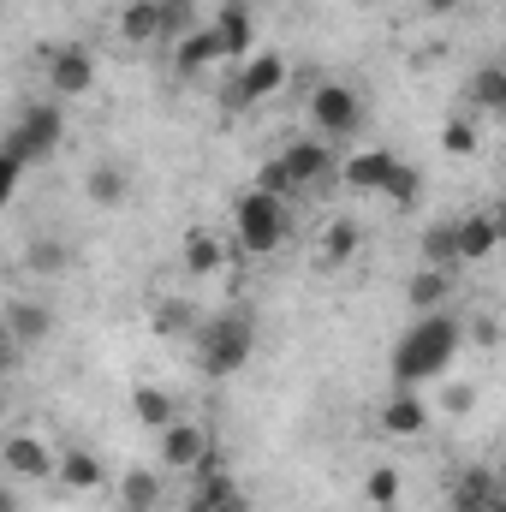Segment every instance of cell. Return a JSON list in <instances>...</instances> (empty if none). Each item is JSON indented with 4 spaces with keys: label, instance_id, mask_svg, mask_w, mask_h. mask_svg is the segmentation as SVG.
<instances>
[{
    "label": "cell",
    "instance_id": "cell-20",
    "mask_svg": "<svg viewBox=\"0 0 506 512\" xmlns=\"http://www.w3.org/2000/svg\"><path fill=\"white\" fill-rule=\"evenodd\" d=\"M453 298V268H417L411 280H405V304L423 316V310H441Z\"/></svg>",
    "mask_w": 506,
    "mask_h": 512
},
{
    "label": "cell",
    "instance_id": "cell-24",
    "mask_svg": "<svg viewBox=\"0 0 506 512\" xmlns=\"http://www.w3.org/2000/svg\"><path fill=\"white\" fill-rule=\"evenodd\" d=\"M471 108L477 114H506V66H477L471 72Z\"/></svg>",
    "mask_w": 506,
    "mask_h": 512
},
{
    "label": "cell",
    "instance_id": "cell-28",
    "mask_svg": "<svg viewBox=\"0 0 506 512\" xmlns=\"http://www.w3.org/2000/svg\"><path fill=\"white\" fill-rule=\"evenodd\" d=\"M24 268L30 274H66L72 268V245L66 239H30L24 245Z\"/></svg>",
    "mask_w": 506,
    "mask_h": 512
},
{
    "label": "cell",
    "instance_id": "cell-8",
    "mask_svg": "<svg viewBox=\"0 0 506 512\" xmlns=\"http://www.w3.org/2000/svg\"><path fill=\"white\" fill-rule=\"evenodd\" d=\"M48 84H54V96H90L96 90V54L78 42L48 48Z\"/></svg>",
    "mask_w": 506,
    "mask_h": 512
},
{
    "label": "cell",
    "instance_id": "cell-32",
    "mask_svg": "<svg viewBox=\"0 0 506 512\" xmlns=\"http://www.w3.org/2000/svg\"><path fill=\"white\" fill-rule=\"evenodd\" d=\"M364 501H370V507H393V501H399V471H393V465H376V471H364Z\"/></svg>",
    "mask_w": 506,
    "mask_h": 512
},
{
    "label": "cell",
    "instance_id": "cell-6",
    "mask_svg": "<svg viewBox=\"0 0 506 512\" xmlns=\"http://www.w3.org/2000/svg\"><path fill=\"white\" fill-rule=\"evenodd\" d=\"M310 120L322 137H352L364 126V96L352 84H316L310 90Z\"/></svg>",
    "mask_w": 506,
    "mask_h": 512
},
{
    "label": "cell",
    "instance_id": "cell-18",
    "mask_svg": "<svg viewBox=\"0 0 506 512\" xmlns=\"http://www.w3.org/2000/svg\"><path fill=\"white\" fill-rule=\"evenodd\" d=\"M393 161H399L393 149H358V155H346V185H352L358 197H381Z\"/></svg>",
    "mask_w": 506,
    "mask_h": 512
},
{
    "label": "cell",
    "instance_id": "cell-4",
    "mask_svg": "<svg viewBox=\"0 0 506 512\" xmlns=\"http://www.w3.org/2000/svg\"><path fill=\"white\" fill-rule=\"evenodd\" d=\"M233 227H239V245L251 256H274L286 245V203H280V197H262L251 185V191L233 203Z\"/></svg>",
    "mask_w": 506,
    "mask_h": 512
},
{
    "label": "cell",
    "instance_id": "cell-36",
    "mask_svg": "<svg viewBox=\"0 0 506 512\" xmlns=\"http://www.w3.org/2000/svg\"><path fill=\"white\" fill-rule=\"evenodd\" d=\"M18 179H24V167H18V161H12V155L0 149V209L12 203V191H18Z\"/></svg>",
    "mask_w": 506,
    "mask_h": 512
},
{
    "label": "cell",
    "instance_id": "cell-9",
    "mask_svg": "<svg viewBox=\"0 0 506 512\" xmlns=\"http://www.w3.org/2000/svg\"><path fill=\"white\" fill-rule=\"evenodd\" d=\"M203 447H215L209 423H197V417H173V423L161 429V471H191V465L203 459Z\"/></svg>",
    "mask_w": 506,
    "mask_h": 512
},
{
    "label": "cell",
    "instance_id": "cell-33",
    "mask_svg": "<svg viewBox=\"0 0 506 512\" xmlns=\"http://www.w3.org/2000/svg\"><path fill=\"white\" fill-rule=\"evenodd\" d=\"M441 149H447V155H471V149H477V126H471L465 114H453V120L441 126Z\"/></svg>",
    "mask_w": 506,
    "mask_h": 512
},
{
    "label": "cell",
    "instance_id": "cell-27",
    "mask_svg": "<svg viewBox=\"0 0 506 512\" xmlns=\"http://www.w3.org/2000/svg\"><path fill=\"white\" fill-rule=\"evenodd\" d=\"M149 328H155L161 340H185V334L197 328V310H191V298H167V304H155Z\"/></svg>",
    "mask_w": 506,
    "mask_h": 512
},
{
    "label": "cell",
    "instance_id": "cell-39",
    "mask_svg": "<svg viewBox=\"0 0 506 512\" xmlns=\"http://www.w3.org/2000/svg\"><path fill=\"white\" fill-rule=\"evenodd\" d=\"M423 6H429V12H459L465 0H423Z\"/></svg>",
    "mask_w": 506,
    "mask_h": 512
},
{
    "label": "cell",
    "instance_id": "cell-12",
    "mask_svg": "<svg viewBox=\"0 0 506 512\" xmlns=\"http://www.w3.org/2000/svg\"><path fill=\"white\" fill-rule=\"evenodd\" d=\"M54 483L72 489V495H90V489L108 483V471H102V459H96L90 447H60V453H54Z\"/></svg>",
    "mask_w": 506,
    "mask_h": 512
},
{
    "label": "cell",
    "instance_id": "cell-14",
    "mask_svg": "<svg viewBox=\"0 0 506 512\" xmlns=\"http://www.w3.org/2000/svg\"><path fill=\"white\" fill-rule=\"evenodd\" d=\"M209 30H215V36H221V54H227V60H233V66H239V60H245V54H251L256 18H251V6H245V0H227V6H221V18H215V24H209Z\"/></svg>",
    "mask_w": 506,
    "mask_h": 512
},
{
    "label": "cell",
    "instance_id": "cell-10",
    "mask_svg": "<svg viewBox=\"0 0 506 512\" xmlns=\"http://www.w3.org/2000/svg\"><path fill=\"white\" fill-rule=\"evenodd\" d=\"M381 429H387L393 441H417V435L429 429V399H417V387H393V393L381 399Z\"/></svg>",
    "mask_w": 506,
    "mask_h": 512
},
{
    "label": "cell",
    "instance_id": "cell-1",
    "mask_svg": "<svg viewBox=\"0 0 506 512\" xmlns=\"http://www.w3.org/2000/svg\"><path fill=\"white\" fill-rule=\"evenodd\" d=\"M459 346H465L459 316H447V310H423V316L399 334V346H393V382L417 387V382H429V376H441V370L453 364Z\"/></svg>",
    "mask_w": 506,
    "mask_h": 512
},
{
    "label": "cell",
    "instance_id": "cell-21",
    "mask_svg": "<svg viewBox=\"0 0 506 512\" xmlns=\"http://www.w3.org/2000/svg\"><path fill=\"white\" fill-rule=\"evenodd\" d=\"M84 191H90L96 209H120V203L131 197V173L120 167V161H96L90 179H84Z\"/></svg>",
    "mask_w": 506,
    "mask_h": 512
},
{
    "label": "cell",
    "instance_id": "cell-17",
    "mask_svg": "<svg viewBox=\"0 0 506 512\" xmlns=\"http://www.w3.org/2000/svg\"><path fill=\"white\" fill-rule=\"evenodd\" d=\"M495 495H501V483H495V471H489V465H465V471L453 477V489H447L453 512H489Z\"/></svg>",
    "mask_w": 506,
    "mask_h": 512
},
{
    "label": "cell",
    "instance_id": "cell-15",
    "mask_svg": "<svg viewBox=\"0 0 506 512\" xmlns=\"http://www.w3.org/2000/svg\"><path fill=\"white\" fill-rule=\"evenodd\" d=\"M0 322H6V334L18 340V352H36V346L54 334L48 304H6V310H0Z\"/></svg>",
    "mask_w": 506,
    "mask_h": 512
},
{
    "label": "cell",
    "instance_id": "cell-25",
    "mask_svg": "<svg viewBox=\"0 0 506 512\" xmlns=\"http://www.w3.org/2000/svg\"><path fill=\"white\" fill-rule=\"evenodd\" d=\"M197 0H155V42H179L185 30H197Z\"/></svg>",
    "mask_w": 506,
    "mask_h": 512
},
{
    "label": "cell",
    "instance_id": "cell-19",
    "mask_svg": "<svg viewBox=\"0 0 506 512\" xmlns=\"http://www.w3.org/2000/svg\"><path fill=\"white\" fill-rule=\"evenodd\" d=\"M185 274H197V280H209V274H221V262H227V239L215 233V227H191L185 233Z\"/></svg>",
    "mask_w": 506,
    "mask_h": 512
},
{
    "label": "cell",
    "instance_id": "cell-38",
    "mask_svg": "<svg viewBox=\"0 0 506 512\" xmlns=\"http://www.w3.org/2000/svg\"><path fill=\"white\" fill-rule=\"evenodd\" d=\"M12 364H18V340H12V334H6V322H0V376H6Z\"/></svg>",
    "mask_w": 506,
    "mask_h": 512
},
{
    "label": "cell",
    "instance_id": "cell-34",
    "mask_svg": "<svg viewBox=\"0 0 506 512\" xmlns=\"http://www.w3.org/2000/svg\"><path fill=\"white\" fill-rule=\"evenodd\" d=\"M256 191H262V197H280V203H286V197H292L298 185L286 179V167H280V161H262V167H256Z\"/></svg>",
    "mask_w": 506,
    "mask_h": 512
},
{
    "label": "cell",
    "instance_id": "cell-23",
    "mask_svg": "<svg viewBox=\"0 0 506 512\" xmlns=\"http://www.w3.org/2000/svg\"><path fill=\"white\" fill-rule=\"evenodd\" d=\"M358 245H364V227L340 215V221H328V233H322V251H316V256H322V268H346V262L358 256Z\"/></svg>",
    "mask_w": 506,
    "mask_h": 512
},
{
    "label": "cell",
    "instance_id": "cell-40",
    "mask_svg": "<svg viewBox=\"0 0 506 512\" xmlns=\"http://www.w3.org/2000/svg\"><path fill=\"white\" fill-rule=\"evenodd\" d=\"M0 512H18V495L12 489H0Z\"/></svg>",
    "mask_w": 506,
    "mask_h": 512
},
{
    "label": "cell",
    "instance_id": "cell-37",
    "mask_svg": "<svg viewBox=\"0 0 506 512\" xmlns=\"http://www.w3.org/2000/svg\"><path fill=\"white\" fill-rule=\"evenodd\" d=\"M441 399H447V411L459 417V411H471V405H477V387H471V382H459V387H447Z\"/></svg>",
    "mask_w": 506,
    "mask_h": 512
},
{
    "label": "cell",
    "instance_id": "cell-13",
    "mask_svg": "<svg viewBox=\"0 0 506 512\" xmlns=\"http://www.w3.org/2000/svg\"><path fill=\"white\" fill-rule=\"evenodd\" d=\"M274 161H280V167H286V179L304 191V185H316V179L328 173V161H334V155H328V143H322V137H298V143H286Z\"/></svg>",
    "mask_w": 506,
    "mask_h": 512
},
{
    "label": "cell",
    "instance_id": "cell-35",
    "mask_svg": "<svg viewBox=\"0 0 506 512\" xmlns=\"http://www.w3.org/2000/svg\"><path fill=\"white\" fill-rule=\"evenodd\" d=\"M221 471H227V453H221V447H203V459H197L185 477H191V483H209V477H221Z\"/></svg>",
    "mask_w": 506,
    "mask_h": 512
},
{
    "label": "cell",
    "instance_id": "cell-22",
    "mask_svg": "<svg viewBox=\"0 0 506 512\" xmlns=\"http://www.w3.org/2000/svg\"><path fill=\"white\" fill-rule=\"evenodd\" d=\"M131 411H137V423H143V429H155V435H161V429H167V423L179 417L173 393H167V387H155V382L131 387Z\"/></svg>",
    "mask_w": 506,
    "mask_h": 512
},
{
    "label": "cell",
    "instance_id": "cell-5",
    "mask_svg": "<svg viewBox=\"0 0 506 512\" xmlns=\"http://www.w3.org/2000/svg\"><path fill=\"white\" fill-rule=\"evenodd\" d=\"M286 78H292L286 54H274V48H268V54H245V60H239V78H233V90H227V108H256V102L280 96Z\"/></svg>",
    "mask_w": 506,
    "mask_h": 512
},
{
    "label": "cell",
    "instance_id": "cell-2",
    "mask_svg": "<svg viewBox=\"0 0 506 512\" xmlns=\"http://www.w3.org/2000/svg\"><path fill=\"white\" fill-rule=\"evenodd\" d=\"M191 340H197V370L203 376H215V382L221 376H239L256 352V316L251 310H221V316L197 322Z\"/></svg>",
    "mask_w": 506,
    "mask_h": 512
},
{
    "label": "cell",
    "instance_id": "cell-30",
    "mask_svg": "<svg viewBox=\"0 0 506 512\" xmlns=\"http://www.w3.org/2000/svg\"><path fill=\"white\" fill-rule=\"evenodd\" d=\"M381 197H387V203H399V209H411V203L423 197V173H417L411 161H393V173H387Z\"/></svg>",
    "mask_w": 506,
    "mask_h": 512
},
{
    "label": "cell",
    "instance_id": "cell-3",
    "mask_svg": "<svg viewBox=\"0 0 506 512\" xmlns=\"http://www.w3.org/2000/svg\"><path fill=\"white\" fill-rule=\"evenodd\" d=\"M60 137H66V114H60L54 102H36V108L18 114V126L6 131L0 149H6L18 167H36V161H48V155L60 149Z\"/></svg>",
    "mask_w": 506,
    "mask_h": 512
},
{
    "label": "cell",
    "instance_id": "cell-11",
    "mask_svg": "<svg viewBox=\"0 0 506 512\" xmlns=\"http://www.w3.org/2000/svg\"><path fill=\"white\" fill-rule=\"evenodd\" d=\"M227 54H221V36L209 30V24H197V30H185L179 42H173V72L179 78H197V72H209V66H221Z\"/></svg>",
    "mask_w": 506,
    "mask_h": 512
},
{
    "label": "cell",
    "instance_id": "cell-41",
    "mask_svg": "<svg viewBox=\"0 0 506 512\" xmlns=\"http://www.w3.org/2000/svg\"><path fill=\"white\" fill-rule=\"evenodd\" d=\"M6 411H12V399H6V387H0V417H6Z\"/></svg>",
    "mask_w": 506,
    "mask_h": 512
},
{
    "label": "cell",
    "instance_id": "cell-29",
    "mask_svg": "<svg viewBox=\"0 0 506 512\" xmlns=\"http://www.w3.org/2000/svg\"><path fill=\"white\" fill-rule=\"evenodd\" d=\"M423 268H459V245H453V221H435L429 233H423Z\"/></svg>",
    "mask_w": 506,
    "mask_h": 512
},
{
    "label": "cell",
    "instance_id": "cell-16",
    "mask_svg": "<svg viewBox=\"0 0 506 512\" xmlns=\"http://www.w3.org/2000/svg\"><path fill=\"white\" fill-rule=\"evenodd\" d=\"M453 245H459V262H489L495 245H501V221L495 215H465V221H453Z\"/></svg>",
    "mask_w": 506,
    "mask_h": 512
},
{
    "label": "cell",
    "instance_id": "cell-7",
    "mask_svg": "<svg viewBox=\"0 0 506 512\" xmlns=\"http://www.w3.org/2000/svg\"><path fill=\"white\" fill-rule=\"evenodd\" d=\"M54 441L48 435H36V429H12L6 441H0V465L12 471V477H24V483H48L54 477Z\"/></svg>",
    "mask_w": 506,
    "mask_h": 512
},
{
    "label": "cell",
    "instance_id": "cell-31",
    "mask_svg": "<svg viewBox=\"0 0 506 512\" xmlns=\"http://www.w3.org/2000/svg\"><path fill=\"white\" fill-rule=\"evenodd\" d=\"M120 36H126L131 48H137V42H155V0H126V12H120Z\"/></svg>",
    "mask_w": 506,
    "mask_h": 512
},
{
    "label": "cell",
    "instance_id": "cell-26",
    "mask_svg": "<svg viewBox=\"0 0 506 512\" xmlns=\"http://www.w3.org/2000/svg\"><path fill=\"white\" fill-rule=\"evenodd\" d=\"M120 507L126 512L161 507V471H126V477H120Z\"/></svg>",
    "mask_w": 506,
    "mask_h": 512
}]
</instances>
